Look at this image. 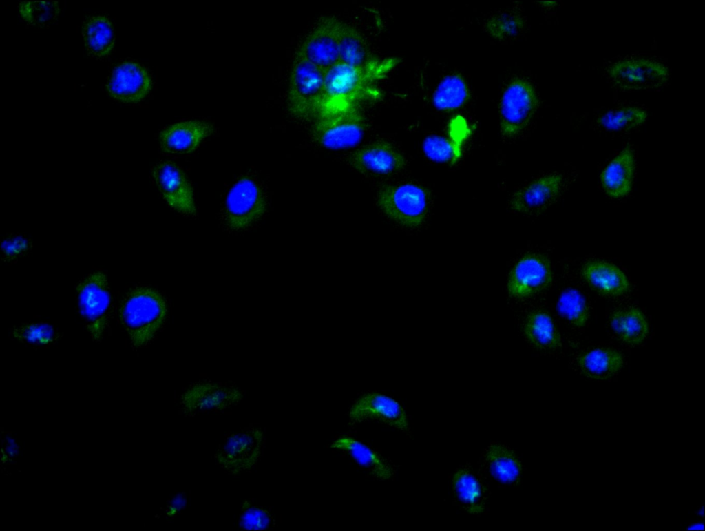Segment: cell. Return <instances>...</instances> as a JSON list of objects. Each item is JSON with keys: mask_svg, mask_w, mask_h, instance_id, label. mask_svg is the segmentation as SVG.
Here are the masks:
<instances>
[{"mask_svg": "<svg viewBox=\"0 0 705 531\" xmlns=\"http://www.w3.org/2000/svg\"><path fill=\"white\" fill-rule=\"evenodd\" d=\"M523 334L527 342L540 350L553 351L562 346L560 333L550 314L545 310H534L527 315Z\"/></svg>", "mask_w": 705, "mask_h": 531, "instance_id": "obj_27", "label": "cell"}, {"mask_svg": "<svg viewBox=\"0 0 705 531\" xmlns=\"http://www.w3.org/2000/svg\"><path fill=\"white\" fill-rule=\"evenodd\" d=\"M339 61L347 65L386 74L400 62L396 57L380 59L375 56L362 34L344 22L339 39Z\"/></svg>", "mask_w": 705, "mask_h": 531, "instance_id": "obj_16", "label": "cell"}, {"mask_svg": "<svg viewBox=\"0 0 705 531\" xmlns=\"http://www.w3.org/2000/svg\"><path fill=\"white\" fill-rule=\"evenodd\" d=\"M349 424L377 421L410 435L411 426L404 408L394 398L370 392L358 397L350 408Z\"/></svg>", "mask_w": 705, "mask_h": 531, "instance_id": "obj_13", "label": "cell"}, {"mask_svg": "<svg viewBox=\"0 0 705 531\" xmlns=\"http://www.w3.org/2000/svg\"><path fill=\"white\" fill-rule=\"evenodd\" d=\"M704 529V523L702 521L693 523L686 528L688 531H703Z\"/></svg>", "mask_w": 705, "mask_h": 531, "instance_id": "obj_40", "label": "cell"}, {"mask_svg": "<svg viewBox=\"0 0 705 531\" xmlns=\"http://www.w3.org/2000/svg\"><path fill=\"white\" fill-rule=\"evenodd\" d=\"M265 429L251 424L227 433L218 444L214 455L215 464L230 476L251 472L264 455Z\"/></svg>", "mask_w": 705, "mask_h": 531, "instance_id": "obj_3", "label": "cell"}, {"mask_svg": "<svg viewBox=\"0 0 705 531\" xmlns=\"http://www.w3.org/2000/svg\"><path fill=\"white\" fill-rule=\"evenodd\" d=\"M30 248L31 242L21 235L6 237L1 244L2 259L5 262L11 264L25 255Z\"/></svg>", "mask_w": 705, "mask_h": 531, "instance_id": "obj_38", "label": "cell"}, {"mask_svg": "<svg viewBox=\"0 0 705 531\" xmlns=\"http://www.w3.org/2000/svg\"><path fill=\"white\" fill-rule=\"evenodd\" d=\"M83 37L87 50L93 55H107L114 45V32L112 22L103 15L88 19L83 27Z\"/></svg>", "mask_w": 705, "mask_h": 531, "instance_id": "obj_30", "label": "cell"}, {"mask_svg": "<svg viewBox=\"0 0 705 531\" xmlns=\"http://www.w3.org/2000/svg\"><path fill=\"white\" fill-rule=\"evenodd\" d=\"M189 492L188 491H180L172 494L160 508L158 517L162 518L166 521H171L181 514L185 510Z\"/></svg>", "mask_w": 705, "mask_h": 531, "instance_id": "obj_39", "label": "cell"}, {"mask_svg": "<svg viewBox=\"0 0 705 531\" xmlns=\"http://www.w3.org/2000/svg\"><path fill=\"white\" fill-rule=\"evenodd\" d=\"M377 201L387 217L406 227L423 224L429 208L428 191L412 183L385 186L379 191Z\"/></svg>", "mask_w": 705, "mask_h": 531, "instance_id": "obj_8", "label": "cell"}, {"mask_svg": "<svg viewBox=\"0 0 705 531\" xmlns=\"http://www.w3.org/2000/svg\"><path fill=\"white\" fill-rule=\"evenodd\" d=\"M635 165L633 151L627 145L608 163L600 174L601 185L608 196L619 198L631 192Z\"/></svg>", "mask_w": 705, "mask_h": 531, "instance_id": "obj_25", "label": "cell"}, {"mask_svg": "<svg viewBox=\"0 0 705 531\" xmlns=\"http://www.w3.org/2000/svg\"><path fill=\"white\" fill-rule=\"evenodd\" d=\"M276 525L271 508L246 499L240 505L238 527L242 530H272Z\"/></svg>", "mask_w": 705, "mask_h": 531, "instance_id": "obj_34", "label": "cell"}, {"mask_svg": "<svg viewBox=\"0 0 705 531\" xmlns=\"http://www.w3.org/2000/svg\"><path fill=\"white\" fill-rule=\"evenodd\" d=\"M343 23L333 16L322 17L305 37L296 53L325 72L339 61Z\"/></svg>", "mask_w": 705, "mask_h": 531, "instance_id": "obj_12", "label": "cell"}, {"mask_svg": "<svg viewBox=\"0 0 705 531\" xmlns=\"http://www.w3.org/2000/svg\"><path fill=\"white\" fill-rule=\"evenodd\" d=\"M611 326L624 343L638 345L647 337L649 326L644 313L637 307L614 311L610 316Z\"/></svg>", "mask_w": 705, "mask_h": 531, "instance_id": "obj_28", "label": "cell"}, {"mask_svg": "<svg viewBox=\"0 0 705 531\" xmlns=\"http://www.w3.org/2000/svg\"><path fill=\"white\" fill-rule=\"evenodd\" d=\"M386 75L380 72L337 62L324 72V102L321 112L358 106L361 101L378 98L380 92L375 84Z\"/></svg>", "mask_w": 705, "mask_h": 531, "instance_id": "obj_2", "label": "cell"}, {"mask_svg": "<svg viewBox=\"0 0 705 531\" xmlns=\"http://www.w3.org/2000/svg\"><path fill=\"white\" fill-rule=\"evenodd\" d=\"M330 448L353 461L369 475L380 480H390L396 475V466L364 442L348 435L334 439Z\"/></svg>", "mask_w": 705, "mask_h": 531, "instance_id": "obj_22", "label": "cell"}, {"mask_svg": "<svg viewBox=\"0 0 705 531\" xmlns=\"http://www.w3.org/2000/svg\"><path fill=\"white\" fill-rule=\"evenodd\" d=\"M524 25V19L520 14L507 12L491 16L485 23L484 28L492 38L505 40L519 34Z\"/></svg>", "mask_w": 705, "mask_h": 531, "instance_id": "obj_35", "label": "cell"}, {"mask_svg": "<svg viewBox=\"0 0 705 531\" xmlns=\"http://www.w3.org/2000/svg\"><path fill=\"white\" fill-rule=\"evenodd\" d=\"M78 311L90 338L99 343L106 333L110 318L111 294L106 274L95 270L76 288Z\"/></svg>", "mask_w": 705, "mask_h": 531, "instance_id": "obj_5", "label": "cell"}, {"mask_svg": "<svg viewBox=\"0 0 705 531\" xmlns=\"http://www.w3.org/2000/svg\"><path fill=\"white\" fill-rule=\"evenodd\" d=\"M562 182V176L560 174L540 176L514 192L509 206L514 211L523 214L540 213L558 198Z\"/></svg>", "mask_w": 705, "mask_h": 531, "instance_id": "obj_18", "label": "cell"}, {"mask_svg": "<svg viewBox=\"0 0 705 531\" xmlns=\"http://www.w3.org/2000/svg\"><path fill=\"white\" fill-rule=\"evenodd\" d=\"M469 87L459 74L445 76L432 96L434 106L441 111H452L463 106L470 99Z\"/></svg>", "mask_w": 705, "mask_h": 531, "instance_id": "obj_31", "label": "cell"}, {"mask_svg": "<svg viewBox=\"0 0 705 531\" xmlns=\"http://www.w3.org/2000/svg\"><path fill=\"white\" fill-rule=\"evenodd\" d=\"M647 112L637 106H623L599 116L597 123L610 131H628L644 124Z\"/></svg>", "mask_w": 705, "mask_h": 531, "instance_id": "obj_32", "label": "cell"}, {"mask_svg": "<svg viewBox=\"0 0 705 531\" xmlns=\"http://www.w3.org/2000/svg\"><path fill=\"white\" fill-rule=\"evenodd\" d=\"M581 275L591 289L604 296L620 297L631 289L625 273L614 264L604 260L586 262L581 269Z\"/></svg>", "mask_w": 705, "mask_h": 531, "instance_id": "obj_24", "label": "cell"}, {"mask_svg": "<svg viewBox=\"0 0 705 531\" xmlns=\"http://www.w3.org/2000/svg\"><path fill=\"white\" fill-rule=\"evenodd\" d=\"M541 3H542V5H543L544 6H546V7H553L555 5H556V1H543Z\"/></svg>", "mask_w": 705, "mask_h": 531, "instance_id": "obj_41", "label": "cell"}, {"mask_svg": "<svg viewBox=\"0 0 705 531\" xmlns=\"http://www.w3.org/2000/svg\"><path fill=\"white\" fill-rule=\"evenodd\" d=\"M523 470L520 457L504 444L492 442L482 453L479 474L486 483L490 481L501 487L514 486L520 481Z\"/></svg>", "mask_w": 705, "mask_h": 531, "instance_id": "obj_17", "label": "cell"}, {"mask_svg": "<svg viewBox=\"0 0 705 531\" xmlns=\"http://www.w3.org/2000/svg\"><path fill=\"white\" fill-rule=\"evenodd\" d=\"M538 106L534 85L527 79L515 78L505 86L499 103V127L505 138H513L529 124Z\"/></svg>", "mask_w": 705, "mask_h": 531, "instance_id": "obj_10", "label": "cell"}, {"mask_svg": "<svg viewBox=\"0 0 705 531\" xmlns=\"http://www.w3.org/2000/svg\"><path fill=\"white\" fill-rule=\"evenodd\" d=\"M9 337L34 348L56 344L61 335L57 328L45 321H30L17 324L9 330Z\"/></svg>", "mask_w": 705, "mask_h": 531, "instance_id": "obj_29", "label": "cell"}, {"mask_svg": "<svg viewBox=\"0 0 705 531\" xmlns=\"http://www.w3.org/2000/svg\"><path fill=\"white\" fill-rule=\"evenodd\" d=\"M324 71L295 54L291 66L287 92V108L294 118L314 121L324 102Z\"/></svg>", "mask_w": 705, "mask_h": 531, "instance_id": "obj_4", "label": "cell"}, {"mask_svg": "<svg viewBox=\"0 0 705 531\" xmlns=\"http://www.w3.org/2000/svg\"><path fill=\"white\" fill-rule=\"evenodd\" d=\"M579 371L588 378L604 380L615 375L624 364L622 355L609 347H597L581 353L576 360Z\"/></svg>", "mask_w": 705, "mask_h": 531, "instance_id": "obj_26", "label": "cell"}, {"mask_svg": "<svg viewBox=\"0 0 705 531\" xmlns=\"http://www.w3.org/2000/svg\"><path fill=\"white\" fill-rule=\"evenodd\" d=\"M167 313L166 302L159 292L147 287H136L122 298L118 318L131 345L140 348L158 332Z\"/></svg>", "mask_w": 705, "mask_h": 531, "instance_id": "obj_1", "label": "cell"}, {"mask_svg": "<svg viewBox=\"0 0 705 531\" xmlns=\"http://www.w3.org/2000/svg\"><path fill=\"white\" fill-rule=\"evenodd\" d=\"M266 204L261 185L252 177H240L226 194L221 211L223 224L231 231L244 230L264 215Z\"/></svg>", "mask_w": 705, "mask_h": 531, "instance_id": "obj_7", "label": "cell"}, {"mask_svg": "<svg viewBox=\"0 0 705 531\" xmlns=\"http://www.w3.org/2000/svg\"><path fill=\"white\" fill-rule=\"evenodd\" d=\"M552 281L553 271L549 260L540 253H527L511 269L507 290L511 297L524 299L547 289Z\"/></svg>", "mask_w": 705, "mask_h": 531, "instance_id": "obj_14", "label": "cell"}, {"mask_svg": "<svg viewBox=\"0 0 705 531\" xmlns=\"http://www.w3.org/2000/svg\"><path fill=\"white\" fill-rule=\"evenodd\" d=\"M450 487L454 503L469 514L478 515L487 509V483L472 466H459L450 476Z\"/></svg>", "mask_w": 705, "mask_h": 531, "instance_id": "obj_20", "label": "cell"}, {"mask_svg": "<svg viewBox=\"0 0 705 531\" xmlns=\"http://www.w3.org/2000/svg\"><path fill=\"white\" fill-rule=\"evenodd\" d=\"M213 132V125L200 120L177 122L162 130L159 143L162 152L184 154L195 151Z\"/></svg>", "mask_w": 705, "mask_h": 531, "instance_id": "obj_23", "label": "cell"}, {"mask_svg": "<svg viewBox=\"0 0 705 531\" xmlns=\"http://www.w3.org/2000/svg\"><path fill=\"white\" fill-rule=\"evenodd\" d=\"M613 83L625 90L657 89L669 79V71L664 64L645 58L626 59L615 62L608 69Z\"/></svg>", "mask_w": 705, "mask_h": 531, "instance_id": "obj_11", "label": "cell"}, {"mask_svg": "<svg viewBox=\"0 0 705 531\" xmlns=\"http://www.w3.org/2000/svg\"><path fill=\"white\" fill-rule=\"evenodd\" d=\"M556 307L560 316L576 328L585 327L589 319V304L585 297L575 289L563 291L558 300Z\"/></svg>", "mask_w": 705, "mask_h": 531, "instance_id": "obj_33", "label": "cell"}, {"mask_svg": "<svg viewBox=\"0 0 705 531\" xmlns=\"http://www.w3.org/2000/svg\"><path fill=\"white\" fill-rule=\"evenodd\" d=\"M461 143L437 135L425 138L423 150L430 160L438 163H455L461 155Z\"/></svg>", "mask_w": 705, "mask_h": 531, "instance_id": "obj_36", "label": "cell"}, {"mask_svg": "<svg viewBox=\"0 0 705 531\" xmlns=\"http://www.w3.org/2000/svg\"><path fill=\"white\" fill-rule=\"evenodd\" d=\"M313 122V139L335 150L357 145L366 129L365 117L358 106L322 111Z\"/></svg>", "mask_w": 705, "mask_h": 531, "instance_id": "obj_6", "label": "cell"}, {"mask_svg": "<svg viewBox=\"0 0 705 531\" xmlns=\"http://www.w3.org/2000/svg\"><path fill=\"white\" fill-rule=\"evenodd\" d=\"M244 391L233 384L200 381L185 388L178 397L179 413L193 417L208 412H224L238 405Z\"/></svg>", "mask_w": 705, "mask_h": 531, "instance_id": "obj_9", "label": "cell"}, {"mask_svg": "<svg viewBox=\"0 0 705 531\" xmlns=\"http://www.w3.org/2000/svg\"><path fill=\"white\" fill-rule=\"evenodd\" d=\"M154 180L165 201L174 210L195 215L196 208L191 185L182 169L171 161H162L152 169Z\"/></svg>", "mask_w": 705, "mask_h": 531, "instance_id": "obj_15", "label": "cell"}, {"mask_svg": "<svg viewBox=\"0 0 705 531\" xmlns=\"http://www.w3.org/2000/svg\"><path fill=\"white\" fill-rule=\"evenodd\" d=\"M151 85V79L143 66L134 61H125L114 69L107 88L115 99L135 103L149 94Z\"/></svg>", "mask_w": 705, "mask_h": 531, "instance_id": "obj_21", "label": "cell"}, {"mask_svg": "<svg viewBox=\"0 0 705 531\" xmlns=\"http://www.w3.org/2000/svg\"><path fill=\"white\" fill-rule=\"evenodd\" d=\"M697 514L699 517H704V506L702 505L698 510Z\"/></svg>", "mask_w": 705, "mask_h": 531, "instance_id": "obj_42", "label": "cell"}, {"mask_svg": "<svg viewBox=\"0 0 705 531\" xmlns=\"http://www.w3.org/2000/svg\"><path fill=\"white\" fill-rule=\"evenodd\" d=\"M19 10L27 23L36 26H44L56 19L59 8L54 1H24L20 3Z\"/></svg>", "mask_w": 705, "mask_h": 531, "instance_id": "obj_37", "label": "cell"}, {"mask_svg": "<svg viewBox=\"0 0 705 531\" xmlns=\"http://www.w3.org/2000/svg\"><path fill=\"white\" fill-rule=\"evenodd\" d=\"M349 163L365 174L388 175L401 171L406 165L404 156L391 143L378 140L351 154Z\"/></svg>", "mask_w": 705, "mask_h": 531, "instance_id": "obj_19", "label": "cell"}]
</instances>
